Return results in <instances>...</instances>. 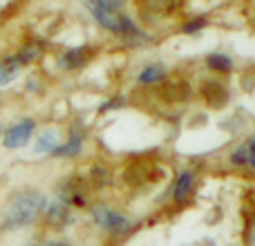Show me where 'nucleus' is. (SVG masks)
Returning <instances> with one entry per match:
<instances>
[{
	"label": "nucleus",
	"mask_w": 255,
	"mask_h": 246,
	"mask_svg": "<svg viewBox=\"0 0 255 246\" xmlns=\"http://www.w3.org/2000/svg\"><path fill=\"white\" fill-rule=\"evenodd\" d=\"M45 208V197L36 190H25L20 193L4 213V226L7 229H22L31 224L38 217V213Z\"/></svg>",
	"instance_id": "1"
},
{
	"label": "nucleus",
	"mask_w": 255,
	"mask_h": 246,
	"mask_svg": "<svg viewBox=\"0 0 255 246\" xmlns=\"http://www.w3.org/2000/svg\"><path fill=\"white\" fill-rule=\"evenodd\" d=\"M88 7H90V11L94 13V18H97L106 29H110V31L132 29L130 20H128V18H121L119 13H117L119 2H108V0H101V2H88Z\"/></svg>",
	"instance_id": "2"
},
{
	"label": "nucleus",
	"mask_w": 255,
	"mask_h": 246,
	"mask_svg": "<svg viewBox=\"0 0 255 246\" xmlns=\"http://www.w3.org/2000/svg\"><path fill=\"white\" fill-rule=\"evenodd\" d=\"M34 127H36V123L31 119H22V121L13 123V125L4 132V139H2L4 145H7L9 150H18V148H22V145H27V141L34 134Z\"/></svg>",
	"instance_id": "3"
},
{
	"label": "nucleus",
	"mask_w": 255,
	"mask_h": 246,
	"mask_svg": "<svg viewBox=\"0 0 255 246\" xmlns=\"http://www.w3.org/2000/svg\"><path fill=\"white\" fill-rule=\"evenodd\" d=\"M94 220H97L99 226L112 231V233H124V231H128V226H130L126 217L117 215V213L108 211V208H103V206L94 208Z\"/></svg>",
	"instance_id": "4"
},
{
	"label": "nucleus",
	"mask_w": 255,
	"mask_h": 246,
	"mask_svg": "<svg viewBox=\"0 0 255 246\" xmlns=\"http://www.w3.org/2000/svg\"><path fill=\"white\" fill-rule=\"evenodd\" d=\"M195 184V175L190 170H184L179 177H177V186H175V202H184L188 197L190 188Z\"/></svg>",
	"instance_id": "5"
},
{
	"label": "nucleus",
	"mask_w": 255,
	"mask_h": 246,
	"mask_svg": "<svg viewBox=\"0 0 255 246\" xmlns=\"http://www.w3.org/2000/svg\"><path fill=\"white\" fill-rule=\"evenodd\" d=\"M18 67L20 63L16 58H2L0 61V85H9L18 76Z\"/></svg>",
	"instance_id": "6"
},
{
	"label": "nucleus",
	"mask_w": 255,
	"mask_h": 246,
	"mask_svg": "<svg viewBox=\"0 0 255 246\" xmlns=\"http://www.w3.org/2000/svg\"><path fill=\"white\" fill-rule=\"evenodd\" d=\"M58 148V134L56 130H45L36 141V150L38 152H54Z\"/></svg>",
	"instance_id": "7"
},
{
	"label": "nucleus",
	"mask_w": 255,
	"mask_h": 246,
	"mask_svg": "<svg viewBox=\"0 0 255 246\" xmlns=\"http://www.w3.org/2000/svg\"><path fill=\"white\" fill-rule=\"evenodd\" d=\"M163 76H166V70H163L161 65H148V67H143V70H141L139 81H141V83H154V81L163 79Z\"/></svg>",
	"instance_id": "8"
},
{
	"label": "nucleus",
	"mask_w": 255,
	"mask_h": 246,
	"mask_svg": "<svg viewBox=\"0 0 255 246\" xmlns=\"http://www.w3.org/2000/svg\"><path fill=\"white\" fill-rule=\"evenodd\" d=\"M81 150V136L79 134H72V139L67 141V143L58 145L56 150H54V154H63V157H72V154H76Z\"/></svg>",
	"instance_id": "9"
},
{
	"label": "nucleus",
	"mask_w": 255,
	"mask_h": 246,
	"mask_svg": "<svg viewBox=\"0 0 255 246\" xmlns=\"http://www.w3.org/2000/svg\"><path fill=\"white\" fill-rule=\"evenodd\" d=\"M206 63L213 67V70H220V72H229L231 67H233V63H231L229 56H224V54H211V56L206 58Z\"/></svg>",
	"instance_id": "10"
},
{
	"label": "nucleus",
	"mask_w": 255,
	"mask_h": 246,
	"mask_svg": "<svg viewBox=\"0 0 255 246\" xmlns=\"http://www.w3.org/2000/svg\"><path fill=\"white\" fill-rule=\"evenodd\" d=\"M231 159H233V163H244V161H247V159H249L247 148H238V150H235V152H233V157H231Z\"/></svg>",
	"instance_id": "11"
},
{
	"label": "nucleus",
	"mask_w": 255,
	"mask_h": 246,
	"mask_svg": "<svg viewBox=\"0 0 255 246\" xmlns=\"http://www.w3.org/2000/svg\"><path fill=\"white\" fill-rule=\"evenodd\" d=\"M247 152H249V161H251V166L255 168V139L249 143V148H247Z\"/></svg>",
	"instance_id": "12"
},
{
	"label": "nucleus",
	"mask_w": 255,
	"mask_h": 246,
	"mask_svg": "<svg viewBox=\"0 0 255 246\" xmlns=\"http://www.w3.org/2000/svg\"><path fill=\"white\" fill-rule=\"evenodd\" d=\"M204 18H197V20H193V25H186V31H193V29H199V27L204 25Z\"/></svg>",
	"instance_id": "13"
}]
</instances>
